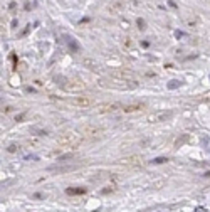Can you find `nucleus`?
I'll return each mask as SVG.
<instances>
[{"label":"nucleus","instance_id":"nucleus-1","mask_svg":"<svg viewBox=\"0 0 210 212\" xmlns=\"http://www.w3.org/2000/svg\"><path fill=\"white\" fill-rule=\"evenodd\" d=\"M168 118H172V111H163V113H156V115H151V116H148V121L150 123H160V121H165V120H168Z\"/></svg>","mask_w":210,"mask_h":212},{"label":"nucleus","instance_id":"nucleus-2","mask_svg":"<svg viewBox=\"0 0 210 212\" xmlns=\"http://www.w3.org/2000/svg\"><path fill=\"white\" fill-rule=\"evenodd\" d=\"M67 195H84L86 194V189L84 187H69L67 190H66Z\"/></svg>","mask_w":210,"mask_h":212},{"label":"nucleus","instance_id":"nucleus-3","mask_svg":"<svg viewBox=\"0 0 210 212\" xmlns=\"http://www.w3.org/2000/svg\"><path fill=\"white\" fill-rule=\"evenodd\" d=\"M143 104H124L123 106V111H136V110H141Z\"/></svg>","mask_w":210,"mask_h":212},{"label":"nucleus","instance_id":"nucleus-4","mask_svg":"<svg viewBox=\"0 0 210 212\" xmlns=\"http://www.w3.org/2000/svg\"><path fill=\"white\" fill-rule=\"evenodd\" d=\"M180 84H182L180 81H170V84H168V88H170V89H175V88H178Z\"/></svg>","mask_w":210,"mask_h":212},{"label":"nucleus","instance_id":"nucleus-5","mask_svg":"<svg viewBox=\"0 0 210 212\" xmlns=\"http://www.w3.org/2000/svg\"><path fill=\"white\" fill-rule=\"evenodd\" d=\"M163 162H167V158H165V157H160V158H155V160H151V163L158 165V163H163Z\"/></svg>","mask_w":210,"mask_h":212},{"label":"nucleus","instance_id":"nucleus-6","mask_svg":"<svg viewBox=\"0 0 210 212\" xmlns=\"http://www.w3.org/2000/svg\"><path fill=\"white\" fill-rule=\"evenodd\" d=\"M195 212H207L205 207H195Z\"/></svg>","mask_w":210,"mask_h":212},{"label":"nucleus","instance_id":"nucleus-7","mask_svg":"<svg viewBox=\"0 0 210 212\" xmlns=\"http://www.w3.org/2000/svg\"><path fill=\"white\" fill-rule=\"evenodd\" d=\"M15 150H17V147H15V145H10V147H9V152H15Z\"/></svg>","mask_w":210,"mask_h":212}]
</instances>
